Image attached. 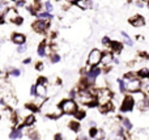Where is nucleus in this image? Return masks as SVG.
<instances>
[{
  "label": "nucleus",
  "mask_w": 149,
  "mask_h": 140,
  "mask_svg": "<svg viewBox=\"0 0 149 140\" xmlns=\"http://www.w3.org/2000/svg\"><path fill=\"white\" fill-rule=\"evenodd\" d=\"M94 89L95 86H93L90 89H79L76 97H74V101L88 107L98 106L97 100H95V96H94Z\"/></svg>",
  "instance_id": "1"
},
{
  "label": "nucleus",
  "mask_w": 149,
  "mask_h": 140,
  "mask_svg": "<svg viewBox=\"0 0 149 140\" xmlns=\"http://www.w3.org/2000/svg\"><path fill=\"white\" fill-rule=\"evenodd\" d=\"M94 96H95V100H97L98 106H101V105H105L107 102L113 101L114 93L109 86H102V88L94 89Z\"/></svg>",
  "instance_id": "2"
},
{
  "label": "nucleus",
  "mask_w": 149,
  "mask_h": 140,
  "mask_svg": "<svg viewBox=\"0 0 149 140\" xmlns=\"http://www.w3.org/2000/svg\"><path fill=\"white\" fill-rule=\"evenodd\" d=\"M59 107H60L63 114H67V115H73L74 113L79 110V105H77V102L72 98L63 100V101L59 104Z\"/></svg>",
  "instance_id": "3"
},
{
  "label": "nucleus",
  "mask_w": 149,
  "mask_h": 140,
  "mask_svg": "<svg viewBox=\"0 0 149 140\" xmlns=\"http://www.w3.org/2000/svg\"><path fill=\"white\" fill-rule=\"evenodd\" d=\"M135 107H136V100L134 98V96L126 94L123 97V101L120 102L119 110H120V113H131Z\"/></svg>",
  "instance_id": "4"
},
{
  "label": "nucleus",
  "mask_w": 149,
  "mask_h": 140,
  "mask_svg": "<svg viewBox=\"0 0 149 140\" xmlns=\"http://www.w3.org/2000/svg\"><path fill=\"white\" fill-rule=\"evenodd\" d=\"M101 59H102V51L100 49H93L88 54L86 59V65L88 67H94V65L101 64Z\"/></svg>",
  "instance_id": "5"
},
{
  "label": "nucleus",
  "mask_w": 149,
  "mask_h": 140,
  "mask_svg": "<svg viewBox=\"0 0 149 140\" xmlns=\"http://www.w3.org/2000/svg\"><path fill=\"white\" fill-rule=\"evenodd\" d=\"M31 28L36 33H39V34H45L50 28V21L47 20H39L37 18L33 24H31Z\"/></svg>",
  "instance_id": "6"
},
{
  "label": "nucleus",
  "mask_w": 149,
  "mask_h": 140,
  "mask_svg": "<svg viewBox=\"0 0 149 140\" xmlns=\"http://www.w3.org/2000/svg\"><path fill=\"white\" fill-rule=\"evenodd\" d=\"M126 92L128 94H137L140 93V79L126 81Z\"/></svg>",
  "instance_id": "7"
},
{
  "label": "nucleus",
  "mask_w": 149,
  "mask_h": 140,
  "mask_svg": "<svg viewBox=\"0 0 149 140\" xmlns=\"http://www.w3.org/2000/svg\"><path fill=\"white\" fill-rule=\"evenodd\" d=\"M114 54L110 51V50H106V51H102V59H101V64L103 67H110L114 63Z\"/></svg>",
  "instance_id": "8"
},
{
  "label": "nucleus",
  "mask_w": 149,
  "mask_h": 140,
  "mask_svg": "<svg viewBox=\"0 0 149 140\" xmlns=\"http://www.w3.org/2000/svg\"><path fill=\"white\" fill-rule=\"evenodd\" d=\"M136 107L140 111H148L149 110V96L141 93V97L136 101Z\"/></svg>",
  "instance_id": "9"
},
{
  "label": "nucleus",
  "mask_w": 149,
  "mask_h": 140,
  "mask_svg": "<svg viewBox=\"0 0 149 140\" xmlns=\"http://www.w3.org/2000/svg\"><path fill=\"white\" fill-rule=\"evenodd\" d=\"M128 22L134 28H143V26H145V18L141 15H135L128 18Z\"/></svg>",
  "instance_id": "10"
},
{
  "label": "nucleus",
  "mask_w": 149,
  "mask_h": 140,
  "mask_svg": "<svg viewBox=\"0 0 149 140\" xmlns=\"http://www.w3.org/2000/svg\"><path fill=\"white\" fill-rule=\"evenodd\" d=\"M22 130H24V126H22V125L17 126V127H15V128H12V130H10V132H9V139H10V140L21 139V138L24 136Z\"/></svg>",
  "instance_id": "11"
},
{
  "label": "nucleus",
  "mask_w": 149,
  "mask_h": 140,
  "mask_svg": "<svg viewBox=\"0 0 149 140\" xmlns=\"http://www.w3.org/2000/svg\"><path fill=\"white\" fill-rule=\"evenodd\" d=\"M118 120H119L120 127L123 128L124 131H127V132H130V131L132 130V127H134L132 122L130 120V118H127V117H118Z\"/></svg>",
  "instance_id": "12"
},
{
  "label": "nucleus",
  "mask_w": 149,
  "mask_h": 140,
  "mask_svg": "<svg viewBox=\"0 0 149 140\" xmlns=\"http://www.w3.org/2000/svg\"><path fill=\"white\" fill-rule=\"evenodd\" d=\"M109 50H110L113 54H120L123 51V42L119 41H111L110 45H109Z\"/></svg>",
  "instance_id": "13"
},
{
  "label": "nucleus",
  "mask_w": 149,
  "mask_h": 140,
  "mask_svg": "<svg viewBox=\"0 0 149 140\" xmlns=\"http://www.w3.org/2000/svg\"><path fill=\"white\" fill-rule=\"evenodd\" d=\"M10 39H12V42L15 45H17V46L26 43V37L24 36L22 33H13L12 37H10Z\"/></svg>",
  "instance_id": "14"
},
{
  "label": "nucleus",
  "mask_w": 149,
  "mask_h": 140,
  "mask_svg": "<svg viewBox=\"0 0 149 140\" xmlns=\"http://www.w3.org/2000/svg\"><path fill=\"white\" fill-rule=\"evenodd\" d=\"M36 97L46 98L47 97V86L41 85V84H36Z\"/></svg>",
  "instance_id": "15"
},
{
  "label": "nucleus",
  "mask_w": 149,
  "mask_h": 140,
  "mask_svg": "<svg viewBox=\"0 0 149 140\" xmlns=\"http://www.w3.org/2000/svg\"><path fill=\"white\" fill-rule=\"evenodd\" d=\"M76 7L81 10H86V9H90L93 7V0H79L76 3Z\"/></svg>",
  "instance_id": "16"
},
{
  "label": "nucleus",
  "mask_w": 149,
  "mask_h": 140,
  "mask_svg": "<svg viewBox=\"0 0 149 140\" xmlns=\"http://www.w3.org/2000/svg\"><path fill=\"white\" fill-rule=\"evenodd\" d=\"M114 109H115V106H114L113 101L107 102V104H105V105L98 106V110H100V113H102V114H109V113L114 111Z\"/></svg>",
  "instance_id": "17"
},
{
  "label": "nucleus",
  "mask_w": 149,
  "mask_h": 140,
  "mask_svg": "<svg viewBox=\"0 0 149 140\" xmlns=\"http://www.w3.org/2000/svg\"><path fill=\"white\" fill-rule=\"evenodd\" d=\"M140 92L145 96H149V77L140 80Z\"/></svg>",
  "instance_id": "18"
},
{
  "label": "nucleus",
  "mask_w": 149,
  "mask_h": 140,
  "mask_svg": "<svg viewBox=\"0 0 149 140\" xmlns=\"http://www.w3.org/2000/svg\"><path fill=\"white\" fill-rule=\"evenodd\" d=\"M34 123H36V115L34 114H28L26 117H24V122H22L24 127H31Z\"/></svg>",
  "instance_id": "19"
},
{
  "label": "nucleus",
  "mask_w": 149,
  "mask_h": 140,
  "mask_svg": "<svg viewBox=\"0 0 149 140\" xmlns=\"http://www.w3.org/2000/svg\"><path fill=\"white\" fill-rule=\"evenodd\" d=\"M68 127H70V130L72 131V132H76V134L81 131V125H80V122L76 119L71 120V122L68 123Z\"/></svg>",
  "instance_id": "20"
},
{
  "label": "nucleus",
  "mask_w": 149,
  "mask_h": 140,
  "mask_svg": "<svg viewBox=\"0 0 149 140\" xmlns=\"http://www.w3.org/2000/svg\"><path fill=\"white\" fill-rule=\"evenodd\" d=\"M120 36H122V38H123V45H127V46H130V47L134 46V41H132V38L126 31H120Z\"/></svg>",
  "instance_id": "21"
},
{
  "label": "nucleus",
  "mask_w": 149,
  "mask_h": 140,
  "mask_svg": "<svg viewBox=\"0 0 149 140\" xmlns=\"http://www.w3.org/2000/svg\"><path fill=\"white\" fill-rule=\"evenodd\" d=\"M137 77L141 80V79H148L149 77V68L147 67H143L140 68V70H137Z\"/></svg>",
  "instance_id": "22"
},
{
  "label": "nucleus",
  "mask_w": 149,
  "mask_h": 140,
  "mask_svg": "<svg viewBox=\"0 0 149 140\" xmlns=\"http://www.w3.org/2000/svg\"><path fill=\"white\" fill-rule=\"evenodd\" d=\"M36 16L39 20H47V21H51L52 18H54V16H52L51 13H47L46 10H45V12H38Z\"/></svg>",
  "instance_id": "23"
},
{
  "label": "nucleus",
  "mask_w": 149,
  "mask_h": 140,
  "mask_svg": "<svg viewBox=\"0 0 149 140\" xmlns=\"http://www.w3.org/2000/svg\"><path fill=\"white\" fill-rule=\"evenodd\" d=\"M116 85H118L119 93H122V94H126L127 93V92H126V81H124L123 79H118V80H116Z\"/></svg>",
  "instance_id": "24"
},
{
  "label": "nucleus",
  "mask_w": 149,
  "mask_h": 140,
  "mask_svg": "<svg viewBox=\"0 0 149 140\" xmlns=\"http://www.w3.org/2000/svg\"><path fill=\"white\" fill-rule=\"evenodd\" d=\"M106 138H107V135H106L105 130H103V128H98L93 139H94V140H105Z\"/></svg>",
  "instance_id": "25"
},
{
  "label": "nucleus",
  "mask_w": 149,
  "mask_h": 140,
  "mask_svg": "<svg viewBox=\"0 0 149 140\" xmlns=\"http://www.w3.org/2000/svg\"><path fill=\"white\" fill-rule=\"evenodd\" d=\"M73 117H74V119L80 122V120H82L85 117H86V111H85V110H81V109L79 107V110H77V111L73 114Z\"/></svg>",
  "instance_id": "26"
},
{
  "label": "nucleus",
  "mask_w": 149,
  "mask_h": 140,
  "mask_svg": "<svg viewBox=\"0 0 149 140\" xmlns=\"http://www.w3.org/2000/svg\"><path fill=\"white\" fill-rule=\"evenodd\" d=\"M122 79H123L124 81H128V80H134V79H139V77H137V73L136 72H134V71H130V72L124 73Z\"/></svg>",
  "instance_id": "27"
},
{
  "label": "nucleus",
  "mask_w": 149,
  "mask_h": 140,
  "mask_svg": "<svg viewBox=\"0 0 149 140\" xmlns=\"http://www.w3.org/2000/svg\"><path fill=\"white\" fill-rule=\"evenodd\" d=\"M60 60H62V56H60L59 54H58V52H51V54H50V62L52 63V64H56V63H59Z\"/></svg>",
  "instance_id": "28"
},
{
  "label": "nucleus",
  "mask_w": 149,
  "mask_h": 140,
  "mask_svg": "<svg viewBox=\"0 0 149 140\" xmlns=\"http://www.w3.org/2000/svg\"><path fill=\"white\" fill-rule=\"evenodd\" d=\"M8 75L12 76V77H18L21 75V70H18V68H10L8 71Z\"/></svg>",
  "instance_id": "29"
},
{
  "label": "nucleus",
  "mask_w": 149,
  "mask_h": 140,
  "mask_svg": "<svg viewBox=\"0 0 149 140\" xmlns=\"http://www.w3.org/2000/svg\"><path fill=\"white\" fill-rule=\"evenodd\" d=\"M45 9H46L47 13H51L54 12V5L51 4V1H45Z\"/></svg>",
  "instance_id": "30"
},
{
  "label": "nucleus",
  "mask_w": 149,
  "mask_h": 140,
  "mask_svg": "<svg viewBox=\"0 0 149 140\" xmlns=\"http://www.w3.org/2000/svg\"><path fill=\"white\" fill-rule=\"evenodd\" d=\"M28 135H29V138H30L31 140H39L38 132H37V131H34V130H29Z\"/></svg>",
  "instance_id": "31"
},
{
  "label": "nucleus",
  "mask_w": 149,
  "mask_h": 140,
  "mask_svg": "<svg viewBox=\"0 0 149 140\" xmlns=\"http://www.w3.org/2000/svg\"><path fill=\"white\" fill-rule=\"evenodd\" d=\"M26 50H28V45L26 43L20 45V46H17V54H24Z\"/></svg>",
  "instance_id": "32"
},
{
  "label": "nucleus",
  "mask_w": 149,
  "mask_h": 140,
  "mask_svg": "<svg viewBox=\"0 0 149 140\" xmlns=\"http://www.w3.org/2000/svg\"><path fill=\"white\" fill-rule=\"evenodd\" d=\"M110 42H111V38L109 36H105L102 39H101V43L103 45V46H106V47H109V45H110Z\"/></svg>",
  "instance_id": "33"
},
{
  "label": "nucleus",
  "mask_w": 149,
  "mask_h": 140,
  "mask_svg": "<svg viewBox=\"0 0 149 140\" xmlns=\"http://www.w3.org/2000/svg\"><path fill=\"white\" fill-rule=\"evenodd\" d=\"M13 24H16V25H22V22H24V18L21 17V16H16L15 18H13V21H12Z\"/></svg>",
  "instance_id": "34"
},
{
  "label": "nucleus",
  "mask_w": 149,
  "mask_h": 140,
  "mask_svg": "<svg viewBox=\"0 0 149 140\" xmlns=\"http://www.w3.org/2000/svg\"><path fill=\"white\" fill-rule=\"evenodd\" d=\"M37 84H41V85H46L47 86V84H49V80H47L46 77H38V80H37Z\"/></svg>",
  "instance_id": "35"
},
{
  "label": "nucleus",
  "mask_w": 149,
  "mask_h": 140,
  "mask_svg": "<svg viewBox=\"0 0 149 140\" xmlns=\"http://www.w3.org/2000/svg\"><path fill=\"white\" fill-rule=\"evenodd\" d=\"M45 68V63L43 62H37L36 63V70L37 71H43Z\"/></svg>",
  "instance_id": "36"
},
{
  "label": "nucleus",
  "mask_w": 149,
  "mask_h": 140,
  "mask_svg": "<svg viewBox=\"0 0 149 140\" xmlns=\"http://www.w3.org/2000/svg\"><path fill=\"white\" fill-rule=\"evenodd\" d=\"M16 5H17L18 8L26 7V1H25V0H17V1H16Z\"/></svg>",
  "instance_id": "37"
},
{
  "label": "nucleus",
  "mask_w": 149,
  "mask_h": 140,
  "mask_svg": "<svg viewBox=\"0 0 149 140\" xmlns=\"http://www.w3.org/2000/svg\"><path fill=\"white\" fill-rule=\"evenodd\" d=\"M30 96L36 97V84H33V85L30 86Z\"/></svg>",
  "instance_id": "38"
},
{
  "label": "nucleus",
  "mask_w": 149,
  "mask_h": 140,
  "mask_svg": "<svg viewBox=\"0 0 149 140\" xmlns=\"http://www.w3.org/2000/svg\"><path fill=\"white\" fill-rule=\"evenodd\" d=\"M88 126H89V127H97V123L90 119V120H88Z\"/></svg>",
  "instance_id": "39"
},
{
  "label": "nucleus",
  "mask_w": 149,
  "mask_h": 140,
  "mask_svg": "<svg viewBox=\"0 0 149 140\" xmlns=\"http://www.w3.org/2000/svg\"><path fill=\"white\" fill-rule=\"evenodd\" d=\"M54 140H64V138H63L62 134H56V135L54 136Z\"/></svg>",
  "instance_id": "40"
},
{
  "label": "nucleus",
  "mask_w": 149,
  "mask_h": 140,
  "mask_svg": "<svg viewBox=\"0 0 149 140\" xmlns=\"http://www.w3.org/2000/svg\"><path fill=\"white\" fill-rule=\"evenodd\" d=\"M31 63V58H26V59H24V62H22V64H25V65H28V64H30Z\"/></svg>",
  "instance_id": "41"
},
{
  "label": "nucleus",
  "mask_w": 149,
  "mask_h": 140,
  "mask_svg": "<svg viewBox=\"0 0 149 140\" xmlns=\"http://www.w3.org/2000/svg\"><path fill=\"white\" fill-rule=\"evenodd\" d=\"M136 7L143 8V7H144V3H141V1H140V0H137V1H136Z\"/></svg>",
  "instance_id": "42"
},
{
  "label": "nucleus",
  "mask_w": 149,
  "mask_h": 140,
  "mask_svg": "<svg viewBox=\"0 0 149 140\" xmlns=\"http://www.w3.org/2000/svg\"><path fill=\"white\" fill-rule=\"evenodd\" d=\"M76 140H89V138H86V136H84V135H81V136H79Z\"/></svg>",
  "instance_id": "43"
},
{
  "label": "nucleus",
  "mask_w": 149,
  "mask_h": 140,
  "mask_svg": "<svg viewBox=\"0 0 149 140\" xmlns=\"http://www.w3.org/2000/svg\"><path fill=\"white\" fill-rule=\"evenodd\" d=\"M77 1H79V0H67L68 4H74V5H76V3H77Z\"/></svg>",
  "instance_id": "44"
},
{
  "label": "nucleus",
  "mask_w": 149,
  "mask_h": 140,
  "mask_svg": "<svg viewBox=\"0 0 149 140\" xmlns=\"http://www.w3.org/2000/svg\"><path fill=\"white\" fill-rule=\"evenodd\" d=\"M136 39H137V41H143L144 38H143V36H137V37H136Z\"/></svg>",
  "instance_id": "45"
},
{
  "label": "nucleus",
  "mask_w": 149,
  "mask_h": 140,
  "mask_svg": "<svg viewBox=\"0 0 149 140\" xmlns=\"http://www.w3.org/2000/svg\"><path fill=\"white\" fill-rule=\"evenodd\" d=\"M140 1H141V3H144V4H145V3H147V4H148V3H149V0H140Z\"/></svg>",
  "instance_id": "46"
},
{
  "label": "nucleus",
  "mask_w": 149,
  "mask_h": 140,
  "mask_svg": "<svg viewBox=\"0 0 149 140\" xmlns=\"http://www.w3.org/2000/svg\"><path fill=\"white\" fill-rule=\"evenodd\" d=\"M145 59H148V60H149V54H147V55H145Z\"/></svg>",
  "instance_id": "47"
},
{
  "label": "nucleus",
  "mask_w": 149,
  "mask_h": 140,
  "mask_svg": "<svg viewBox=\"0 0 149 140\" xmlns=\"http://www.w3.org/2000/svg\"><path fill=\"white\" fill-rule=\"evenodd\" d=\"M1 3H5V0H0V4H1Z\"/></svg>",
  "instance_id": "48"
},
{
  "label": "nucleus",
  "mask_w": 149,
  "mask_h": 140,
  "mask_svg": "<svg viewBox=\"0 0 149 140\" xmlns=\"http://www.w3.org/2000/svg\"><path fill=\"white\" fill-rule=\"evenodd\" d=\"M148 7H149V3H148Z\"/></svg>",
  "instance_id": "49"
}]
</instances>
